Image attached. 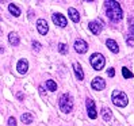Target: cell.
Listing matches in <instances>:
<instances>
[{
    "mask_svg": "<svg viewBox=\"0 0 134 126\" xmlns=\"http://www.w3.org/2000/svg\"><path fill=\"white\" fill-rule=\"evenodd\" d=\"M52 19H53V22H54V25H56V26L65 27V26L68 25V20H66V18L64 17V15H61V14H57V12L52 14Z\"/></svg>",
    "mask_w": 134,
    "mask_h": 126,
    "instance_id": "cell-6",
    "label": "cell"
},
{
    "mask_svg": "<svg viewBox=\"0 0 134 126\" xmlns=\"http://www.w3.org/2000/svg\"><path fill=\"white\" fill-rule=\"evenodd\" d=\"M102 117H103V119L106 122H110L113 119V114H111V111H110L108 108H103V110H102Z\"/></svg>",
    "mask_w": 134,
    "mask_h": 126,
    "instance_id": "cell-15",
    "label": "cell"
},
{
    "mask_svg": "<svg viewBox=\"0 0 134 126\" xmlns=\"http://www.w3.org/2000/svg\"><path fill=\"white\" fill-rule=\"evenodd\" d=\"M111 100L116 107H125L127 105V96H126V94L123 91H119V90H115L113 92Z\"/></svg>",
    "mask_w": 134,
    "mask_h": 126,
    "instance_id": "cell-3",
    "label": "cell"
},
{
    "mask_svg": "<svg viewBox=\"0 0 134 126\" xmlns=\"http://www.w3.org/2000/svg\"><path fill=\"white\" fill-rule=\"evenodd\" d=\"M106 45H107V48L110 49V52H113V53H118V52H119V46H118V43L114 41V39H107Z\"/></svg>",
    "mask_w": 134,
    "mask_h": 126,
    "instance_id": "cell-12",
    "label": "cell"
},
{
    "mask_svg": "<svg viewBox=\"0 0 134 126\" xmlns=\"http://www.w3.org/2000/svg\"><path fill=\"white\" fill-rule=\"evenodd\" d=\"M33 48H34V50H41V43L39 42H33Z\"/></svg>",
    "mask_w": 134,
    "mask_h": 126,
    "instance_id": "cell-23",
    "label": "cell"
},
{
    "mask_svg": "<svg viewBox=\"0 0 134 126\" xmlns=\"http://www.w3.org/2000/svg\"><path fill=\"white\" fill-rule=\"evenodd\" d=\"M58 106L61 108L62 113H70L73 108V100L70 98L69 94H62L60 96V100H58Z\"/></svg>",
    "mask_w": 134,
    "mask_h": 126,
    "instance_id": "cell-2",
    "label": "cell"
},
{
    "mask_svg": "<svg viewBox=\"0 0 134 126\" xmlns=\"http://www.w3.org/2000/svg\"><path fill=\"white\" fill-rule=\"evenodd\" d=\"M8 11L14 15V17H19V15H20V10H19L15 4H12V3L8 6Z\"/></svg>",
    "mask_w": 134,
    "mask_h": 126,
    "instance_id": "cell-18",
    "label": "cell"
},
{
    "mask_svg": "<svg viewBox=\"0 0 134 126\" xmlns=\"http://www.w3.org/2000/svg\"><path fill=\"white\" fill-rule=\"evenodd\" d=\"M58 50H60V53L65 54V53H66V45H65V43H60V45H58Z\"/></svg>",
    "mask_w": 134,
    "mask_h": 126,
    "instance_id": "cell-21",
    "label": "cell"
},
{
    "mask_svg": "<svg viewBox=\"0 0 134 126\" xmlns=\"http://www.w3.org/2000/svg\"><path fill=\"white\" fill-rule=\"evenodd\" d=\"M22 122L23 123H26V125H30L31 122H33V115L29 114V113H25V114H22Z\"/></svg>",
    "mask_w": 134,
    "mask_h": 126,
    "instance_id": "cell-17",
    "label": "cell"
},
{
    "mask_svg": "<svg viewBox=\"0 0 134 126\" xmlns=\"http://www.w3.org/2000/svg\"><path fill=\"white\" fill-rule=\"evenodd\" d=\"M73 70H75V75L79 80H83L84 79V72L80 67V64H77V62H73Z\"/></svg>",
    "mask_w": 134,
    "mask_h": 126,
    "instance_id": "cell-13",
    "label": "cell"
},
{
    "mask_svg": "<svg viewBox=\"0 0 134 126\" xmlns=\"http://www.w3.org/2000/svg\"><path fill=\"white\" fill-rule=\"evenodd\" d=\"M122 75H123L125 79H131L133 77V73L130 72L127 68H122Z\"/></svg>",
    "mask_w": 134,
    "mask_h": 126,
    "instance_id": "cell-20",
    "label": "cell"
},
{
    "mask_svg": "<svg viewBox=\"0 0 134 126\" xmlns=\"http://www.w3.org/2000/svg\"><path fill=\"white\" fill-rule=\"evenodd\" d=\"M107 75H108L110 77H114V75H115V70H114V68H110V69L107 70Z\"/></svg>",
    "mask_w": 134,
    "mask_h": 126,
    "instance_id": "cell-24",
    "label": "cell"
},
{
    "mask_svg": "<svg viewBox=\"0 0 134 126\" xmlns=\"http://www.w3.org/2000/svg\"><path fill=\"white\" fill-rule=\"evenodd\" d=\"M106 7V14L107 17L114 20V22H119L122 19V8H121V4L118 2H106L104 4Z\"/></svg>",
    "mask_w": 134,
    "mask_h": 126,
    "instance_id": "cell-1",
    "label": "cell"
},
{
    "mask_svg": "<svg viewBox=\"0 0 134 126\" xmlns=\"http://www.w3.org/2000/svg\"><path fill=\"white\" fill-rule=\"evenodd\" d=\"M8 126H16V119H15L14 117L8 118Z\"/></svg>",
    "mask_w": 134,
    "mask_h": 126,
    "instance_id": "cell-22",
    "label": "cell"
},
{
    "mask_svg": "<svg viewBox=\"0 0 134 126\" xmlns=\"http://www.w3.org/2000/svg\"><path fill=\"white\" fill-rule=\"evenodd\" d=\"M87 114L91 119H95L98 117V113H96V108H95V102H93L91 98H87Z\"/></svg>",
    "mask_w": 134,
    "mask_h": 126,
    "instance_id": "cell-5",
    "label": "cell"
},
{
    "mask_svg": "<svg viewBox=\"0 0 134 126\" xmlns=\"http://www.w3.org/2000/svg\"><path fill=\"white\" fill-rule=\"evenodd\" d=\"M75 50L79 54H83V53H85L87 50H88V43H87L84 39L79 38V39H76V41H75Z\"/></svg>",
    "mask_w": 134,
    "mask_h": 126,
    "instance_id": "cell-7",
    "label": "cell"
},
{
    "mask_svg": "<svg viewBox=\"0 0 134 126\" xmlns=\"http://www.w3.org/2000/svg\"><path fill=\"white\" fill-rule=\"evenodd\" d=\"M126 39H127V43H129V45H134V39H131V38H130V35L126 37Z\"/></svg>",
    "mask_w": 134,
    "mask_h": 126,
    "instance_id": "cell-25",
    "label": "cell"
},
{
    "mask_svg": "<svg viewBox=\"0 0 134 126\" xmlns=\"http://www.w3.org/2000/svg\"><path fill=\"white\" fill-rule=\"evenodd\" d=\"M8 41H10L11 45L16 46V45H19V37L15 34V33H10V35H8Z\"/></svg>",
    "mask_w": 134,
    "mask_h": 126,
    "instance_id": "cell-16",
    "label": "cell"
},
{
    "mask_svg": "<svg viewBox=\"0 0 134 126\" xmlns=\"http://www.w3.org/2000/svg\"><path fill=\"white\" fill-rule=\"evenodd\" d=\"M91 87H92V90H95V91H102V90H104V87H106L104 79H102V77H95V79L92 80V83H91Z\"/></svg>",
    "mask_w": 134,
    "mask_h": 126,
    "instance_id": "cell-8",
    "label": "cell"
},
{
    "mask_svg": "<svg viewBox=\"0 0 134 126\" xmlns=\"http://www.w3.org/2000/svg\"><path fill=\"white\" fill-rule=\"evenodd\" d=\"M90 62H91V65L93 69H96V70H102L106 64V60H104V56L103 54H100V53H93L91 58H90Z\"/></svg>",
    "mask_w": 134,
    "mask_h": 126,
    "instance_id": "cell-4",
    "label": "cell"
},
{
    "mask_svg": "<svg viewBox=\"0 0 134 126\" xmlns=\"http://www.w3.org/2000/svg\"><path fill=\"white\" fill-rule=\"evenodd\" d=\"M37 29H38V33L45 35L46 33L49 31V26H48V22L45 19H38L37 20Z\"/></svg>",
    "mask_w": 134,
    "mask_h": 126,
    "instance_id": "cell-9",
    "label": "cell"
},
{
    "mask_svg": "<svg viewBox=\"0 0 134 126\" xmlns=\"http://www.w3.org/2000/svg\"><path fill=\"white\" fill-rule=\"evenodd\" d=\"M68 12H69V17L72 18V20L75 23H77L79 20H80V15H79V11L76 8H72V7H70V8L68 10Z\"/></svg>",
    "mask_w": 134,
    "mask_h": 126,
    "instance_id": "cell-14",
    "label": "cell"
},
{
    "mask_svg": "<svg viewBox=\"0 0 134 126\" xmlns=\"http://www.w3.org/2000/svg\"><path fill=\"white\" fill-rule=\"evenodd\" d=\"M46 87L49 91H56L57 90V83H54L53 80H46Z\"/></svg>",
    "mask_w": 134,
    "mask_h": 126,
    "instance_id": "cell-19",
    "label": "cell"
},
{
    "mask_svg": "<svg viewBox=\"0 0 134 126\" xmlns=\"http://www.w3.org/2000/svg\"><path fill=\"white\" fill-rule=\"evenodd\" d=\"M102 27H103V22H90V30L92 31V34H99Z\"/></svg>",
    "mask_w": 134,
    "mask_h": 126,
    "instance_id": "cell-11",
    "label": "cell"
},
{
    "mask_svg": "<svg viewBox=\"0 0 134 126\" xmlns=\"http://www.w3.org/2000/svg\"><path fill=\"white\" fill-rule=\"evenodd\" d=\"M16 68H18V72H19L20 75H25V73L27 72V69H29V62H27V60H25V58L19 60Z\"/></svg>",
    "mask_w": 134,
    "mask_h": 126,
    "instance_id": "cell-10",
    "label": "cell"
}]
</instances>
